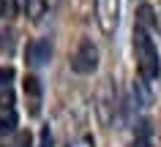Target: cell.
<instances>
[{
	"mask_svg": "<svg viewBox=\"0 0 161 147\" xmlns=\"http://www.w3.org/2000/svg\"><path fill=\"white\" fill-rule=\"evenodd\" d=\"M136 22H139V27H156V11L150 3H142L136 8Z\"/></svg>",
	"mask_w": 161,
	"mask_h": 147,
	"instance_id": "5",
	"label": "cell"
},
{
	"mask_svg": "<svg viewBox=\"0 0 161 147\" xmlns=\"http://www.w3.org/2000/svg\"><path fill=\"white\" fill-rule=\"evenodd\" d=\"M109 106H115L109 101V90H104L101 98H98V117H101V123H109Z\"/></svg>",
	"mask_w": 161,
	"mask_h": 147,
	"instance_id": "7",
	"label": "cell"
},
{
	"mask_svg": "<svg viewBox=\"0 0 161 147\" xmlns=\"http://www.w3.org/2000/svg\"><path fill=\"white\" fill-rule=\"evenodd\" d=\"M25 57L30 66H44V63L52 57V46L47 38H36V41L27 44V49H25Z\"/></svg>",
	"mask_w": 161,
	"mask_h": 147,
	"instance_id": "4",
	"label": "cell"
},
{
	"mask_svg": "<svg viewBox=\"0 0 161 147\" xmlns=\"http://www.w3.org/2000/svg\"><path fill=\"white\" fill-rule=\"evenodd\" d=\"M25 8L30 19H41L44 11H47V0H25Z\"/></svg>",
	"mask_w": 161,
	"mask_h": 147,
	"instance_id": "6",
	"label": "cell"
},
{
	"mask_svg": "<svg viewBox=\"0 0 161 147\" xmlns=\"http://www.w3.org/2000/svg\"><path fill=\"white\" fill-rule=\"evenodd\" d=\"M14 123H17L14 112H8V114H0V134H6V131H11V128H14Z\"/></svg>",
	"mask_w": 161,
	"mask_h": 147,
	"instance_id": "10",
	"label": "cell"
},
{
	"mask_svg": "<svg viewBox=\"0 0 161 147\" xmlns=\"http://www.w3.org/2000/svg\"><path fill=\"white\" fill-rule=\"evenodd\" d=\"M118 14H120V0H96L98 27H101L107 35L115 33V27H118Z\"/></svg>",
	"mask_w": 161,
	"mask_h": 147,
	"instance_id": "3",
	"label": "cell"
},
{
	"mask_svg": "<svg viewBox=\"0 0 161 147\" xmlns=\"http://www.w3.org/2000/svg\"><path fill=\"white\" fill-rule=\"evenodd\" d=\"M52 144V136H49V128L41 131V147H49Z\"/></svg>",
	"mask_w": 161,
	"mask_h": 147,
	"instance_id": "12",
	"label": "cell"
},
{
	"mask_svg": "<svg viewBox=\"0 0 161 147\" xmlns=\"http://www.w3.org/2000/svg\"><path fill=\"white\" fill-rule=\"evenodd\" d=\"M96 66H98V49H96L93 41H79V49L74 52V57H71V68L76 71V74H93Z\"/></svg>",
	"mask_w": 161,
	"mask_h": 147,
	"instance_id": "2",
	"label": "cell"
},
{
	"mask_svg": "<svg viewBox=\"0 0 161 147\" xmlns=\"http://www.w3.org/2000/svg\"><path fill=\"white\" fill-rule=\"evenodd\" d=\"M134 147H150V139H145V136H136V139H134Z\"/></svg>",
	"mask_w": 161,
	"mask_h": 147,
	"instance_id": "13",
	"label": "cell"
},
{
	"mask_svg": "<svg viewBox=\"0 0 161 147\" xmlns=\"http://www.w3.org/2000/svg\"><path fill=\"white\" fill-rule=\"evenodd\" d=\"M14 79V68L11 66H0V87H8Z\"/></svg>",
	"mask_w": 161,
	"mask_h": 147,
	"instance_id": "11",
	"label": "cell"
},
{
	"mask_svg": "<svg viewBox=\"0 0 161 147\" xmlns=\"http://www.w3.org/2000/svg\"><path fill=\"white\" fill-rule=\"evenodd\" d=\"M134 46H136V60H139V74H142L145 82L158 76V52L153 41L147 38L145 30H136L134 33Z\"/></svg>",
	"mask_w": 161,
	"mask_h": 147,
	"instance_id": "1",
	"label": "cell"
},
{
	"mask_svg": "<svg viewBox=\"0 0 161 147\" xmlns=\"http://www.w3.org/2000/svg\"><path fill=\"white\" fill-rule=\"evenodd\" d=\"M11 104H14V90H11V85L0 87V106H8L11 109Z\"/></svg>",
	"mask_w": 161,
	"mask_h": 147,
	"instance_id": "9",
	"label": "cell"
},
{
	"mask_svg": "<svg viewBox=\"0 0 161 147\" xmlns=\"http://www.w3.org/2000/svg\"><path fill=\"white\" fill-rule=\"evenodd\" d=\"M25 93L38 101V98H41V82H38L36 76H25Z\"/></svg>",
	"mask_w": 161,
	"mask_h": 147,
	"instance_id": "8",
	"label": "cell"
}]
</instances>
